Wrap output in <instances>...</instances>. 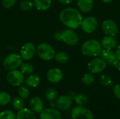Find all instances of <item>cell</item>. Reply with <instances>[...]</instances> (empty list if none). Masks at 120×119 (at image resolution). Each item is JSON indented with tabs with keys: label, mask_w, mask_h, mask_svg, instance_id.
I'll return each instance as SVG.
<instances>
[{
	"label": "cell",
	"mask_w": 120,
	"mask_h": 119,
	"mask_svg": "<svg viewBox=\"0 0 120 119\" xmlns=\"http://www.w3.org/2000/svg\"><path fill=\"white\" fill-rule=\"evenodd\" d=\"M20 72L23 74H27V75L32 74L34 71L33 66L28 62H23V63L22 62L20 66Z\"/></svg>",
	"instance_id": "24"
},
{
	"label": "cell",
	"mask_w": 120,
	"mask_h": 119,
	"mask_svg": "<svg viewBox=\"0 0 120 119\" xmlns=\"http://www.w3.org/2000/svg\"><path fill=\"white\" fill-rule=\"evenodd\" d=\"M35 51V46L32 43H26L21 48L20 56L25 60H30L33 58Z\"/></svg>",
	"instance_id": "12"
},
{
	"label": "cell",
	"mask_w": 120,
	"mask_h": 119,
	"mask_svg": "<svg viewBox=\"0 0 120 119\" xmlns=\"http://www.w3.org/2000/svg\"><path fill=\"white\" fill-rule=\"evenodd\" d=\"M11 101V96L6 92H0V106H5Z\"/></svg>",
	"instance_id": "28"
},
{
	"label": "cell",
	"mask_w": 120,
	"mask_h": 119,
	"mask_svg": "<svg viewBox=\"0 0 120 119\" xmlns=\"http://www.w3.org/2000/svg\"><path fill=\"white\" fill-rule=\"evenodd\" d=\"M6 80L8 83L13 86H19L24 81L23 74L17 69L9 71L6 76Z\"/></svg>",
	"instance_id": "10"
},
{
	"label": "cell",
	"mask_w": 120,
	"mask_h": 119,
	"mask_svg": "<svg viewBox=\"0 0 120 119\" xmlns=\"http://www.w3.org/2000/svg\"><path fill=\"white\" fill-rule=\"evenodd\" d=\"M112 92L115 97L120 100V83H117L113 86Z\"/></svg>",
	"instance_id": "34"
},
{
	"label": "cell",
	"mask_w": 120,
	"mask_h": 119,
	"mask_svg": "<svg viewBox=\"0 0 120 119\" xmlns=\"http://www.w3.org/2000/svg\"><path fill=\"white\" fill-rule=\"evenodd\" d=\"M103 3H105V4H108V3H110L112 0H101Z\"/></svg>",
	"instance_id": "38"
},
{
	"label": "cell",
	"mask_w": 120,
	"mask_h": 119,
	"mask_svg": "<svg viewBox=\"0 0 120 119\" xmlns=\"http://www.w3.org/2000/svg\"><path fill=\"white\" fill-rule=\"evenodd\" d=\"M74 100H75V103L77 105L84 106V105H85L87 103V102H88V97H87V96L85 94H84V93H79V94L75 95V97L74 98Z\"/></svg>",
	"instance_id": "25"
},
{
	"label": "cell",
	"mask_w": 120,
	"mask_h": 119,
	"mask_svg": "<svg viewBox=\"0 0 120 119\" xmlns=\"http://www.w3.org/2000/svg\"><path fill=\"white\" fill-rule=\"evenodd\" d=\"M26 86L30 88L37 87L40 83V78L37 74H30L25 81Z\"/></svg>",
	"instance_id": "20"
},
{
	"label": "cell",
	"mask_w": 120,
	"mask_h": 119,
	"mask_svg": "<svg viewBox=\"0 0 120 119\" xmlns=\"http://www.w3.org/2000/svg\"></svg>",
	"instance_id": "40"
},
{
	"label": "cell",
	"mask_w": 120,
	"mask_h": 119,
	"mask_svg": "<svg viewBox=\"0 0 120 119\" xmlns=\"http://www.w3.org/2000/svg\"><path fill=\"white\" fill-rule=\"evenodd\" d=\"M99 56L101 58H103L106 62V63L108 64L110 66L117 68L120 60L117 58L115 52H114L113 50L103 49L101 50Z\"/></svg>",
	"instance_id": "9"
},
{
	"label": "cell",
	"mask_w": 120,
	"mask_h": 119,
	"mask_svg": "<svg viewBox=\"0 0 120 119\" xmlns=\"http://www.w3.org/2000/svg\"><path fill=\"white\" fill-rule=\"evenodd\" d=\"M40 119H62L60 112L53 108L43 109L40 113Z\"/></svg>",
	"instance_id": "15"
},
{
	"label": "cell",
	"mask_w": 120,
	"mask_h": 119,
	"mask_svg": "<svg viewBox=\"0 0 120 119\" xmlns=\"http://www.w3.org/2000/svg\"><path fill=\"white\" fill-rule=\"evenodd\" d=\"M115 54L117 57V58L120 60V44H119L117 48H116V50H115Z\"/></svg>",
	"instance_id": "36"
},
{
	"label": "cell",
	"mask_w": 120,
	"mask_h": 119,
	"mask_svg": "<svg viewBox=\"0 0 120 119\" xmlns=\"http://www.w3.org/2000/svg\"><path fill=\"white\" fill-rule=\"evenodd\" d=\"M22 63V58L16 53H11L8 55L3 61V67L6 70L11 71L16 69Z\"/></svg>",
	"instance_id": "3"
},
{
	"label": "cell",
	"mask_w": 120,
	"mask_h": 119,
	"mask_svg": "<svg viewBox=\"0 0 120 119\" xmlns=\"http://www.w3.org/2000/svg\"><path fill=\"white\" fill-rule=\"evenodd\" d=\"M34 6V3L30 0H24L20 3V8L22 11L30 10Z\"/></svg>",
	"instance_id": "30"
},
{
	"label": "cell",
	"mask_w": 120,
	"mask_h": 119,
	"mask_svg": "<svg viewBox=\"0 0 120 119\" xmlns=\"http://www.w3.org/2000/svg\"><path fill=\"white\" fill-rule=\"evenodd\" d=\"M59 19L68 28L75 29L81 26L83 18L82 14L77 9L68 7L60 11Z\"/></svg>",
	"instance_id": "1"
},
{
	"label": "cell",
	"mask_w": 120,
	"mask_h": 119,
	"mask_svg": "<svg viewBox=\"0 0 120 119\" xmlns=\"http://www.w3.org/2000/svg\"><path fill=\"white\" fill-rule=\"evenodd\" d=\"M51 5V0H34V6L39 11H46Z\"/></svg>",
	"instance_id": "21"
},
{
	"label": "cell",
	"mask_w": 120,
	"mask_h": 119,
	"mask_svg": "<svg viewBox=\"0 0 120 119\" xmlns=\"http://www.w3.org/2000/svg\"><path fill=\"white\" fill-rule=\"evenodd\" d=\"M57 96L58 92L54 88H49L45 92V97L49 101H53L55 99L57 98Z\"/></svg>",
	"instance_id": "26"
},
{
	"label": "cell",
	"mask_w": 120,
	"mask_h": 119,
	"mask_svg": "<svg viewBox=\"0 0 120 119\" xmlns=\"http://www.w3.org/2000/svg\"><path fill=\"white\" fill-rule=\"evenodd\" d=\"M59 3L63 4V5H68L72 3V0H57Z\"/></svg>",
	"instance_id": "35"
},
{
	"label": "cell",
	"mask_w": 120,
	"mask_h": 119,
	"mask_svg": "<svg viewBox=\"0 0 120 119\" xmlns=\"http://www.w3.org/2000/svg\"><path fill=\"white\" fill-rule=\"evenodd\" d=\"M101 42L95 39H91L85 41L81 47L82 53L85 56L97 57L102 50Z\"/></svg>",
	"instance_id": "2"
},
{
	"label": "cell",
	"mask_w": 120,
	"mask_h": 119,
	"mask_svg": "<svg viewBox=\"0 0 120 119\" xmlns=\"http://www.w3.org/2000/svg\"><path fill=\"white\" fill-rule=\"evenodd\" d=\"M117 69H119V71L120 72V63H119V65H118V67H117Z\"/></svg>",
	"instance_id": "39"
},
{
	"label": "cell",
	"mask_w": 120,
	"mask_h": 119,
	"mask_svg": "<svg viewBox=\"0 0 120 119\" xmlns=\"http://www.w3.org/2000/svg\"><path fill=\"white\" fill-rule=\"evenodd\" d=\"M103 32L108 36H115L118 33V27L117 23L110 19L105 20L101 24Z\"/></svg>",
	"instance_id": "11"
},
{
	"label": "cell",
	"mask_w": 120,
	"mask_h": 119,
	"mask_svg": "<svg viewBox=\"0 0 120 119\" xmlns=\"http://www.w3.org/2000/svg\"><path fill=\"white\" fill-rule=\"evenodd\" d=\"M15 119H36V116L32 110L22 108L17 112Z\"/></svg>",
	"instance_id": "19"
},
{
	"label": "cell",
	"mask_w": 120,
	"mask_h": 119,
	"mask_svg": "<svg viewBox=\"0 0 120 119\" xmlns=\"http://www.w3.org/2000/svg\"><path fill=\"white\" fill-rule=\"evenodd\" d=\"M12 105L14 109H15L16 110H20L24 107V101L21 97H16L13 100Z\"/></svg>",
	"instance_id": "29"
},
{
	"label": "cell",
	"mask_w": 120,
	"mask_h": 119,
	"mask_svg": "<svg viewBox=\"0 0 120 119\" xmlns=\"http://www.w3.org/2000/svg\"><path fill=\"white\" fill-rule=\"evenodd\" d=\"M60 36H61V32H57L55 34V39L58 41H61V39H60Z\"/></svg>",
	"instance_id": "37"
},
{
	"label": "cell",
	"mask_w": 120,
	"mask_h": 119,
	"mask_svg": "<svg viewBox=\"0 0 120 119\" xmlns=\"http://www.w3.org/2000/svg\"><path fill=\"white\" fill-rule=\"evenodd\" d=\"M82 81L85 86H90L94 81V76L92 73H86L82 78Z\"/></svg>",
	"instance_id": "27"
},
{
	"label": "cell",
	"mask_w": 120,
	"mask_h": 119,
	"mask_svg": "<svg viewBox=\"0 0 120 119\" xmlns=\"http://www.w3.org/2000/svg\"><path fill=\"white\" fill-rule=\"evenodd\" d=\"M101 43L102 48L105 50H113L117 46V42L116 39L114 36H108V35L105 36L102 39Z\"/></svg>",
	"instance_id": "16"
},
{
	"label": "cell",
	"mask_w": 120,
	"mask_h": 119,
	"mask_svg": "<svg viewBox=\"0 0 120 119\" xmlns=\"http://www.w3.org/2000/svg\"><path fill=\"white\" fill-rule=\"evenodd\" d=\"M99 83L103 86L106 87V88H109V87L112 86L113 80L110 76L106 75V74H103L99 78Z\"/></svg>",
	"instance_id": "22"
},
{
	"label": "cell",
	"mask_w": 120,
	"mask_h": 119,
	"mask_svg": "<svg viewBox=\"0 0 120 119\" xmlns=\"http://www.w3.org/2000/svg\"><path fill=\"white\" fill-rule=\"evenodd\" d=\"M29 105L31 110L36 114H40L44 109L43 102L41 99L38 96H34L32 97L30 100Z\"/></svg>",
	"instance_id": "17"
},
{
	"label": "cell",
	"mask_w": 120,
	"mask_h": 119,
	"mask_svg": "<svg viewBox=\"0 0 120 119\" xmlns=\"http://www.w3.org/2000/svg\"><path fill=\"white\" fill-rule=\"evenodd\" d=\"M61 41L70 46H76L79 42V37L72 29H66L61 32Z\"/></svg>",
	"instance_id": "7"
},
{
	"label": "cell",
	"mask_w": 120,
	"mask_h": 119,
	"mask_svg": "<svg viewBox=\"0 0 120 119\" xmlns=\"http://www.w3.org/2000/svg\"><path fill=\"white\" fill-rule=\"evenodd\" d=\"M106 62L101 57H96L93 58L88 64L89 71L94 74H99L103 72L106 67Z\"/></svg>",
	"instance_id": "6"
},
{
	"label": "cell",
	"mask_w": 120,
	"mask_h": 119,
	"mask_svg": "<svg viewBox=\"0 0 120 119\" xmlns=\"http://www.w3.org/2000/svg\"><path fill=\"white\" fill-rule=\"evenodd\" d=\"M18 93L20 97H21L22 99H27L30 95L29 90L25 86H20L18 88Z\"/></svg>",
	"instance_id": "31"
},
{
	"label": "cell",
	"mask_w": 120,
	"mask_h": 119,
	"mask_svg": "<svg viewBox=\"0 0 120 119\" xmlns=\"http://www.w3.org/2000/svg\"><path fill=\"white\" fill-rule=\"evenodd\" d=\"M72 119H94V114L89 109L84 106L77 105L71 112Z\"/></svg>",
	"instance_id": "5"
},
{
	"label": "cell",
	"mask_w": 120,
	"mask_h": 119,
	"mask_svg": "<svg viewBox=\"0 0 120 119\" xmlns=\"http://www.w3.org/2000/svg\"><path fill=\"white\" fill-rule=\"evenodd\" d=\"M77 6L81 12L89 13L94 7V0H77Z\"/></svg>",
	"instance_id": "18"
},
{
	"label": "cell",
	"mask_w": 120,
	"mask_h": 119,
	"mask_svg": "<svg viewBox=\"0 0 120 119\" xmlns=\"http://www.w3.org/2000/svg\"><path fill=\"white\" fill-rule=\"evenodd\" d=\"M54 58L56 60V62H58L60 64H65L69 60L68 55L66 53L62 51L58 52L56 54H55Z\"/></svg>",
	"instance_id": "23"
},
{
	"label": "cell",
	"mask_w": 120,
	"mask_h": 119,
	"mask_svg": "<svg viewBox=\"0 0 120 119\" xmlns=\"http://www.w3.org/2000/svg\"><path fill=\"white\" fill-rule=\"evenodd\" d=\"M80 27L85 33H93L98 27V20L94 16L86 17L85 18L82 19Z\"/></svg>",
	"instance_id": "8"
},
{
	"label": "cell",
	"mask_w": 120,
	"mask_h": 119,
	"mask_svg": "<svg viewBox=\"0 0 120 119\" xmlns=\"http://www.w3.org/2000/svg\"><path fill=\"white\" fill-rule=\"evenodd\" d=\"M63 76V72L59 68H51L46 74V78L48 81L53 83L60 82L62 80Z\"/></svg>",
	"instance_id": "13"
},
{
	"label": "cell",
	"mask_w": 120,
	"mask_h": 119,
	"mask_svg": "<svg viewBox=\"0 0 120 119\" xmlns=\"http://www.w3.org/2000/svg\"><path fill=\"white\" fill-rule=\"evenodd\" d=\"M15 2H16V0H2L1 1L3 7L7 9L12 8L15 4Z\"/></svg>",
	"instance_id": "33"
},
{
	"label": "cell",
	"mask_w": 120,
	"mask_h": 119,
	"mask_svg": "<svg viewBox=\"0 0 120 119\" xmlns=\"http://www.w3.org/2000/svg\"><path fill=\"white\" fill-rule=\"evenodd\" d=\"M37 53L41 59L46 61L51 60L54 58L56 54L54 49L46 43L39 44L37 48Z\"/></svg>",
	"instance_id": "4"
},
{
	"label": "cell",
	"mask_w": 120,
	"mask_h": 119,
	"mask_svg": "<svg viewBox=\"0 0 120 119\" xmlns=\"http://www.w3.org/2000/svg\"><path fill=\"white\" fill-rule=\"evenodd\" d=\"M72 105V99L68 95H61L56 98V106L60 110H68Z\"/></svg>",
	"instance_id": "14"
},
{
	"label": "cell",
	"mask_w": 120,
	"mask_h": 119,
	"mask_svg": "<svg viewBox=\"0 0 120 119\" xmlns=\"http://www.w3.org/2000/svg\"><path fill=\"white\" fill-rule=\"evenodd\" d=\"M0 119H15V115L11 110H5L0 113Z\"/></svg>",
	"instance_id": "32"
}]
</instances>
